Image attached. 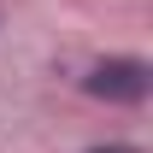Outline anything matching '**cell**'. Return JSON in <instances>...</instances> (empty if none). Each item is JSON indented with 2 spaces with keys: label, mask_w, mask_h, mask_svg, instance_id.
<instances>
[{
  "label": "cell",
  "mask_w": 153,
  "mask_h": 153,
  "mask_svg": "<svg viewBox=\"0 0 153 153\" xmlns=\"http://www.w3.org/2000/svg\"><path fill=\"white\" fill-rule=\"evenodd\" d=\"M82 88L94 100H112V106H135V100H147L153 71H147V59H100L82 76Z\"/></svg>",
  "instance_id": "6da1fadb"
}]
</instances>
